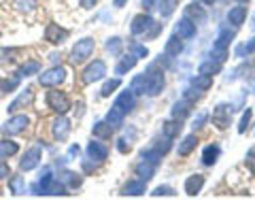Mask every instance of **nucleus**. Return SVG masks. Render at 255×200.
<instances>
[{
  "instance_id": "f257e3e1",
  "label": "nucleus",
  "mask_w": 255,
  "mask_h": 200,
  "mask_svg": "<svg viewBox=\"0 0 255 200\" xmlns=\"http://www.w3.org/2000/svg\"><path fill=\"white\" fill-rule=\"evenodd\" d=\"M142 77H145V96L162 94V90L166 87V77H164V70L157 64H151L147 73H142Z\"/></svg>"
},
{
  "instance_id": "f03ea898",
  "label": "nucleus",
  "mask_w": 255,
  "mask_h": 200,
  "mask_svg": "<svg viewBox=\"0 0 255 200\" xmlns=\"http://www.w3.org/2000/svg\"><path fill=\"white\" fill-rule=\"evenodd\" d=\"M94 49H96L94 38L85 36V38H81V41H77V43H75V47L70 49V58H68V60H70V64H73V66H81V64H85L87 60L92 58Z\"/></svg>"
},
{
  "instance_id": "7ed1b4c3",
  "label": "nucleus",
  "mask_w": 255,
  "mask_h": 200,
  "mask_svg": "<svg viewBox=\"0 0 255 200\" xmlns=\"http://www.w3.org/2000/svg\"><path fill=\"white\" fill-rule=\"evenodd\" d=\"M45 102H47V107H49L53 113H58V115H66L68 111H70V98L64 92H60V90H49L47 92V96H45Z\"/></svg>"
},
{
  "instance_id": "20e7f679",
  "label": "nucleus",
  "mask_w": 255,
  "mask_h": 200,
  "mask_svg": "<svg viewBox=\"0 0 255 200\" xmlns=\"http://www.w3.org/2000/svg\"><path fill=\"white\" fill-rule=\"evenodd\" d=\"M28 124H30V117H28L26 113H13V115L2 124L0 132H2L4 137H17V134L26 132Z\"/></svg>"
},
{
  "instance_id": "39448f33",
  "label": "nucleus",
  "mask_w": 255,
  "mask_h": 200,
  "mask_svg": "<svg viewBox=\"0 0 255 200\" xmlns=\"http://www.w3.org/2000/svg\"><path fill=\"white\" fill-rule=\"evenodd\" d=\"M66 68L62 66H51L47 68L45 73H38V83H41L43 87H60L64 81H66Z\"/></svg>"
},
{
  "instance_id": "423d86ee",
  "label": "nucleus",
  "mask_w": 255,
  "mask_h": 200,
  "mask_svg": "<svg viewBox=\"0 0 255 200\" xmlns=\"http://www.w3.org/2000/svg\"><path fill=\"white\" fill-rule=\"evenodd\" d=\"M105 75H107V64L102 60H94L83 68L81 81H83V85H92L96 81H100V79H105Z\"/></svg>"
},
{
  "instance_id": "0eeeda50",
  "label": "nucleus",
  "mask_w": 255,
  "mask_h": 200,
  "mask_svg": "<svg viewBox=\"0 0 255 200\" xmlns=\"http://www.w3.org/2000/svg\"><path fill=\"white\" fill-rule=\"evenodd\" d=\"M232 111L234 107L232 105H226V102H219L217 107L213 109V126L217 130H228L230 128V122H232Z\"/></svg>"
},
{
  "instance_id": "6e6552de",
  "label": "nucleus",
  "mask_w": 255,
  "mask_h": 200,
  "mask_svg": "<svg viewBox=\"0 0 255 200\" xmlns=\"http://www.w3.org/2000/svg\"><path fill=\"white\" fill-rule=\"evenodd\" d=\"M68 36H70V32L66 28H62L60 23H47V28H45V41L47 43H51V45H62L64 41H68Z\"/></svg>"
},
{
  "instance_id": "1a4fd4ad",
  "label": "nucleus",
  "mask_w": 255,
  "mask_h": 200,
  "mask_svg": "<svg viewBox=\"0 0 255 200\" xmlns=\"http://www.w3.org/2000/svg\"><path fill=\"white\" fill-rule=\"evenodd\" d=\"M41 158H43V154H41V147H30L26 154L21 156V160H19V171L21 173H30V171H34L38 164H41Z\"/></svg>"
},
{
  "instance_id": "9d476101",
  "label": "nucleus",
  "mask_w": 255,
  "mask_h": 200,
  "mask_svg": "<svg viewBox=\"0 0 255 200\" xmlns=\"http://www.w3.org/2000/svg\"><path fill=\"white\" fill-rule=\"evenodd\" d=\"M153 17H151L149 13H140V15H136V17L132 19V23H130V32L134 36H145L147 32H149V28L153 26Z\"/></svg>"
},
{
  "instance_id": "9b49d317",
  "label": "nucleus",
  "mask_w": 255,
  "mask_h": 200,
  "mask_svg": "<svg viewBox=\"0 0 255 200\" xmlns=\"http://www.w3.org/2000/svg\"><path fill=\"white\" fill-rule=\"evenodd\" d=\"M51 134H53L55 141H66L68 134H70V122L64 115H58L51 124Z\"/></svg>"
},
{
  "instance_id": "f8f14e48",
  "label": "nucleus",
  "mask_w": 255,
  "mask_h": 200,
  "mask_svg": "<svg viewBox=\"0 0 255 200\" xmlns=\"http://www.w3.org/2000/svg\"><path fill=\"white\" fill-rule=\"evenodd\" d=\"M32 100H34V92H32L30 87H26V90H23V92L17 96V98H15V100L11 102L9 109H6V111H9V113L13 115V113H17V111L30 107V105H32Z\"/></svg>"
},
{
  "instance_id": "ddd939ff",
  "label": "nucleus",
  "mask_w": 255,
  "mask_h": 200,
  "mask_svg": "<svg viewBox=\"0 0 255 200\" xmlns=\"http://www.w3.org/2000/svg\"><path fill=\"white\" fill-rule=\"evenodd\" d=\"M85 151H87V158L96 160V162H100V164L109 158V147L105 145V143H100V141H92Z\"/></svg>"
},
{
  "instance_id": "4468645a",
  "label": "nucleus",
  "mask_w": 255,
  "mask_h": 200,
  "mask_svg": "<svg viewBox=\"0 0 255 200\" xmlns=\"http://www.w3.org/2000/svg\"><path fill=\"white\" fill-rule=\"evenodd\" d=\"M204 183H206V179H204V175H200V173H196V175H189V177L185 179V194L187 196H198L202 192V188H204Z\"/></svg>"
},
{
  "instance_id": "2eb2a0df",
  "label": "nucleus",
  "mask_w": 255,
  "mask_h": 200,
  "mask_svg": "<svg viewBox=\"0 0 255 200\" xmlns=\"http://www.w3.org/2000/svg\"><path fill=\"white\" fill-rule=\"evenodd\" d=\"M183 17H187V19H191L194 23H204L206 21V11H204V6H200L198 2H191V4H187L185 9H183Z\"/></svg>"
},
{
  "instance_id": "dca6fc26",
  "label": "nucleus",
  "mask_w": 255,
  "mask_h": 200,
  "mask_svg": "<svg viewBox=\"0 0 255 200\" xmlns=\"http://www.w3.org/2000/svg\"><path fill=\"white\" fill-rule=\"evenodd\" d=\"M115 105H117V107L122 109L124 113L128 115V113H130V111H132L134 107H136V94H134L132 90H126V92H122V94L117 96Z\"/></svg>"
},
{
  "instance_id": "f3484780",
  "label": "nucleus",
  "mask_w": 255,
  "mask_h": 200,
  "mask_svg": "<svg viewBox=\"0 0 255 200\" xmlns=\"http://www.w3.org/2000/svg\"><path fill=\"white\" fill-rule=\"evenodd\" d=\"M147 192V181L142 179H130L122 190V196H142Z\"/></svg>"
},
{
  "instance_id": "a211bd4d",
  "label": "nucleus",
  "mask_w": 255,
  "mask_h": 200,
  "mask_svg": "<svg viewBox=\"0 0 255 200\" xmlns=\"http://www.w3.org/2000/svg\"><path fill=\"white\" fill-rule=\"evenodd\" d=\"M228 23L232 28H241L243 23H245V19H247V6H243V4H238V6H232V9L228 11Z\"/></svg>"
},
{
  "instance_id": "6ab92c4d",
  "label": "nucleus",
  "mask_w": 255,
  "mask_h": 200,
  "mask_svg": "<svg viewBox=\"0 0 255 200\" xmlns=\"http://www.w3.org/2000/svg\"><path fill=\"white\" fill-rule=\"evenodd\" d=\"M196 102L194 100H189V98H181L179 102H174V107H172V117L174 119H185L187 115H191V109H194Z\"/></svg>"
},
{
  "instance_id": "aec40b11",
  "label": "nucleus",
  "mask_w": 255,
  "mask_h": 200,
  "mask_svg": "<svg viewBox=\"0 0 255 200\" xmlns=\"http://www.w3.org/2000/svg\"><path fill=\"white\" fill-rule=\"evenodd\" d=\"M41 196H68V188L60 179H51L47 186H43Z\"/></svg>"
},
{
  "instance_id": "412c9836",
  "label": "nucleus",
  "mask_w": 255,
  "mask_h": 200,
  "mask_svg": "<svg viewBox=\"0 0 255 200\" xmlns=\"http://www.w3.org/2000/svg\"><path fill=\"white\" fill-rule=\"evenodd\" d=\"M155 171H157V164L149 162V160H140V162L136 164V169H134V173H136V177H138V179H142V181H149V179L155 175Z\"/></svg>"
},
{
  "instance_id": "4be33fe9",
  "label": "nucleus",
  "mask_w": 255,
  "mask_h": 200,
  "mask_svg": "<svg viewBox=\"0 0 255 200\" xmlns=\"http://www.w3.org/2000/svg\"><path fill=\"white\" fill-rule=\"evenodd\" d=\"M17 154H19V143H15L11 137H4L0 141V158L2 160H9Z\"/></svg>"
},
{
  "instance_id": "5701e85b",
  "label": "nucleus",
  "mask_w": 255,
  "mask_h": 200,
  "mask_svg": "<svg viewBox=\"0 0 255 200\" xmlns=\"http://www.w3.org/2000/svg\"><path fill=\"white\" fill-rule=\"evenodd\" d=\"M219 156H221V147L217 145V143H213V145L204 147L200 160H202L204 166H215V164H217V160H219Z\"/></svg>"
},
{
  "instance_id": "b1692460",
  "label": "nucleus",
  "mask_w": 255,
  "mask_h": 200,
  "mask_svg": "<svg viewBox=\"0 0 255 200\" xmlns=\"http://www.w3.org/2000/svg\"><path fill=\"white\" fill-rule=\"evenodd\" d=\"M198 137L196 134H187V137H183V141L179 143V147H177V154L181 156V158H187L191 151H194L196 147H198Z\"/></svg>"
},
{
  "instance_id": "393cba45",
  "label": "nucleus",
  "mask_w": 255,
  "mask_h": 200,
  "mask_svg": "<svg viewBox=\"0 0 255 200\" xmlns=\"http://www.w3.org/2000/svg\"><path fill=\"white\" fill-rule=\"evenodd\" d=\"M38 73H41V62L30 60V62H23L21 66L15 70V77L26 79V77H32V75H38Z\"/></svg>"
},
{
  "instance_id": "a878e982",
  "label": "nucleus",
  "mask_w": 255,
  "mask_h": 200,
  "mask_svg": "<svg viewBox=\"0 0 255 200\" xmlns=\"http://www.w3.org/2000/svg\"><path fill=\"white\" fill-rule=\"evenodd\" d=\"M177 34L183 38V41H189V38H194L196 36V23L187 19V17H183L179 23H177Z\"/></svg>"
},
{
  "instance_id": "bb28decb",
  "label": "nucleus",
  "mask_w": 255,
  "mask_h": 200,
  "mask_svg": "<svg viewBox=\"0 0 255 200\" xmlns=\"http://www.w3.org/2000/svg\"><path fill=\"white\" fill-rule=\"evenodd\" d=\"M183 130V122L181 119H166V122L162 124V132H164V137H168V139H177L179 134Z\"/></svg>"
},
{
  "instance_id": "cd10ccee",
  "label": "nucleus",
  "mask_w": 255,
  "mask_h": 200,
  "mask_svg": "<svg viewBox=\"0 0 255 200\" xmlns=\"http://www.w3.org/2000/svg\"><path fill=\"white\" fill-rule=\"evenodd\" d=\"M136 62H138V58L134 53H126L124 58H119V62H117V66H115V73L122 77V75H126L128 70H132L134 66H136Z\"/></svg>"
},
{
  "instance_id": "c85d7f7f",
  "label": "nucleus",
  "mask_w": 255,
  "mask_h": 200,
  "mask_svg": "<svg viewBox=\"0 0 255 200\" xmlns=\"http://www.w3.org/2000/svg\"><path fill=\"white\" fill-rule=\"evenodd\" d=\"M124 119H126V113L122 109H119L117 105L111 107V111L107 113V124L113 128V130H117V128H122L124 126Z\"/></svg>"
},
{
  "instance_id": "c756f323",
  "label": "nucleus",
  "mask_w": 255,
  "mask_h": 200,
  "mask_svg": "<svg viewBox=\"0 0 255 200\" xmlns=\"http://www.w3.org/2000/svg\"><path fill=\"white\" fill-rule=\"evenodd\" d=\"M183 51V38L174 32V34L166 41V47H164V53L166 55H172V58H177V55Z\"/></svg>"
},
{
  "instance_id": "7c9ffc66",
  "label": "nucleus",
  "mask_w": 255,
  "mask_h": 200,
  "mask_svg": "<svg viewBox=\"0 0 255 200\" xmlns=\"http://www.w3.org/2000/svg\"><path fill=\"white\" fill-rule=\"evenodd\" d=\"M234 36H236V28H234V30L223 28V30L219 32L217 41L213 43V47H217V49H230V43L234 41Z\"/></svg>"
},
{
  "instance_id": "2f4dec72",
  "label": "nucleus",
  "mask_w": 255,
  "mask_h": 200,
  "mask_svg": "<svg viewBox=\"0 0 255 200\" xmlns=\"http://www.w3.org/2000/svg\"><path fill=\"white\" fill-rule=\"evenodd\" d=\"M221 66H223V62H217V60L209 58V60H204V62L200 64V66H198V73L215 77V75H219V73H221Z\"/></svg>"
},
{
  "instance_id": "473e14b6",
  "label": "nucleus",
  "mask_w": 255,
  "mask_h": 200,
  "mask_svg": "<svg viewBox=\"0 0 255 200\" xmlns=\"http://www.w3.org/2000/svg\"><path fill=\"white\" fill-rule=\"evenodd\" d=\"M60 181H62L66 188H73V190L81 188V183H83L81 175H77V173H73V171H64V173H60Z\"/></svg>"
},
{
  "instance_id": "72a5a7b5",
  "label": "nucleus",
  "mask_w": 255,
  "mask_h": 200,
  "mask_svg": "<svg viewBox=\"0 0 255 200\" xmlns=\"http://www.w3.org/2000/svg\"><path fill=\"white\" fill-rule=\"evenodd\" d=\"M191 87H196V90L198 92H209L211 90V87H213V77L211 75H196L194 79H191Z\"/></svg>"
},
{
  "instance_id": "f704fd0d",
  "label": "nucleus",
  "mask_w": 255,
  "mask_h": 200,
  "mask_svg": "<svg viewBox=\"0 0 255 200\" xmlns=\"http://www.w3.org/2000/svg\"><path fill=\"white\" fill-rule=\"evenodd\" d=\"M92 132H94V137H96V139L109 141V139H111V134H113V128H111V126L107 124V119H105V122H96L94 128H92Z\"/></svg>"
},
{
  "instance_id": "c9c22d12",
  "label": "nucleus",
  "mask_w": 255,
  "mask_h": 200,
  "mask_svg": "<svg viewBox=\"0 0 255 200\" xmlns=\"http://www.w3.org/2000/svg\"><path fill=\"white\" fill-rule=\"evenodd\" d=\"M177 0H159L157 2V11H159V15L166 19V17H170V15L174 13V9H177Z\"/></svg>"
},
{
  "instance_id": "e433bc0d",
  "label": "nucleus",
  "mask_w": 255,
  "mask_h": 200,
  "mask_svg": "<svg viewBox=\"0 0 255 200\" xmlns=\"http://www.w3.org/2000/svg\"><path fill=\"white\" fill-rule=\"evenodd\" d=\"M9 190H11L13 196L26 194V183H23V177H9Z\"/></svg>"
},
{
  "instance_id": "4c0bfd02",
  "label": "nucleus",
  "mask_w": 255,
  "mask_h": 200,
  "mask_svg": "<svg viewBox=\"0 0 255 200\" xmlns=\"http://www.w3.org/2000/svg\"><path fill=\"white\" fill-rule=\"evenodd\" d=\"M119 85H122V79H119V77H115V79H109V81H105V85H102L100 96H102V98H109V96L113 94Z\"/></svg>"
},
{
  "instance_id": "58836bf2",
  "label": "nucleus",
  "mask_w": 255,
  "mask_h": 200,
  "mask_svg": "<svg viewBox=\"0 0 255 200\" xmlns=\"http://www.w3.org/2000/svg\"><path fill=\"white\" fill-rule=\"evenodd\" d=\"M151 196L153 198H172V196H177V192H174V188H170V186H157L153 192H151Z\"/></svg>"
},
{
  "instance_id": "ea45409f",
  "label": "nucleus",
  "mask_w": 255,
  "mask_h": 200,
  "mask_svg": "<svg viewBox=\"0 0 255 200\" xmlns=\"http://www.w3.org/2000/svg\"><path fill=\"white\" fill-rule=\"evenodd\" d=\"M122 49H124V41L119 36H113V38H109L107 41V51H111L113 55H119Z\"/></svg>"
},
{
  "instance_id": "a19ab883",
  "label": "nucleus",
  "mask_w": 255,
  "mask_h": 200,
  "mask_svg": "<svg viewBox=\"0 0 255 200\" xmlns=\"http://www.w3.org/2000/svg\"><path fill=\"white\" fill-rule=\"evenodd\" d=\"M251 117H253V109L247 107V111H245L243 117H241V122H238V134H245L247 132V128H249V124H251Z\"/></svg>"
},
{
  "instance_id": "79ce46f5",
  "label": "nucleus",
  "mask_w": 255,
  "mask_h": 200,
  "mask_svg": "<svg viewBox=\"0 0 255 200\" xmlns=\"http://www.w3.org/2000/svg\"><path fill=\"white\" fill-rule=\"evenodd\" d=\"M15 9L21 13H30L36 9V0H15Z\"/></svg>"
},
{
  "instance_id": "37998d69",
  "label": "nucleus",
  "mask_w": 255,
  "mask_h": 200,
  "mask_svg": "<svg viewBox=\"0 0 255 200\" xmlns=\"http://www.w3.org/2000/svg\"><path fill=\"white\" fill-rule=\"evenodd\" d=\"M130 51L136 55L138 60H145L147 55H149V49H147L145 45H140V43H130Z\"/></svg>"
},
{
  "instance_id": "c03bdc74",
  "label": "nucleus",
  "mask_w": 255,
  "mask_h": 200,
  "mask_svg": "<svg viewBox=\"0 0 255 200\" xmlns=\"http://www.w3.org/2000/svg\"><path fill=\"white\" fill-rule=\"evenodd\" d=\"M253 51H255V36H253L247 45H241V47H238V49H236V55H238V58H243L245 53H247V55H251Z\"/></svg>"
},
{
  "instance_id": "a18cd8bd",
  "label": "nucleus",
  "mask_w": 255,
  "mask_h": 200,
  "mask_svg": "<svg viewBox=\"0 0 255 200\" xmlns=\"http://www.w3.org/2000/svg\"><path fill=\"white\" fill-rule=\"evenodd\" d=\"M206 119H209V113H206V111H202V113H198V115L194 117V124H191V128H194V130H200V128H204Z\"/></svg>"
},
{
  "instance_id": "49530a36",
  "label": "nucleus",
  "mask_w": 255,
  "mask_h": 200,
  "mask_svg": "<svg viewBox=\"0 0 255 200\" xmlns=\"http://www.w3.org/2000/svg\"><path fill=\"white\" fill-rule=\"evenodd\" d=\"M245 164H247V169H249V171L255 175V147H251L249 151H247V156H245Z\"/></svg>"
},
{
  "instance_id": "de8ad7c7",
  "label": "nucleus",
  "mask_w": 255,
  "mask_h": 200,
  "mask_svg": "<svg viewBox=\"0 0 255 200\" xmlns=\"http://www.w3.org/2000/svg\"><path fill=\"white\" fill-rule=\"evenodd\" d=\"M228 53H230V49H217V47H213L211 58H213V60H217V62H226Z\"/></svg>"
},
{
  "instance_id": "09e8293b",
  "label": "nucleus",
  "mask_w": 255,
  "mask_h": 200,
  "mask_svg": "<svg viewBox=\"0 0 255 200\" xmlns=\"http://www.w3.org/2000/svg\"><path fill=\"white\" fill-rule=\"evenodd\" d=\"M117 151L126 156V154H130V151H132V145L126 139H117Z\"/></svg>"
},
{
  "instance_id": "8fccbe9b",
  "label": "nucleus",
  "mask_w": 255,
  "mask_h": 200,
  "mask_svg": "<svg viewBox=\"0 0 255 200\" xmlns=\"http://www.w3.org/2000/svg\"><path fill=\"white\" fill-rule=\"evenodd\" d=\"M11 177V169H9V164L4 162L2 158H0V181L2 179H9Z\"/></svg>"
},
{
  "instance_id": "3c124183",
  "label": "nucleus",
  "mask_w": 255,
  "mask_h": 200,
  "mask_svg": "<svg viewBox=\"0 0 255 200\" xmlns=\"http://www.w3.org/2000/svg\"><path fill=\"white\" fill-rule=\"evenodd\" d=\"M162 28H164V23H153V26L149 28V32L145 34V38H155L159 32H162Z\"/></svg>"
},
{
  "instance_id": "603ef678",
  "label": "nucleus",
  "mask_w": 255,
  "mask_h": 200,
  "mask_svg": "<svg viewBox=\"0 0 255 200\" xmlns=\"http://www.w3.org/2000/svg\"><path fill=\"white\" fill-rule=\"evenodd\" d=\"M98 164H100V162H96V160H94V162H90V158L83 160V162H81V166H83V171H85V173L96 171V169H98Z\"/></svg>"
},
{
  "instance_id": "864d4df0",
  "label": "nucleus",
  "mask_w": 255,
  "mask_h": 200,
  "mask_svg": "<svg viewBox=\"0 0 255 200\" xmlns=\"http://www.w3.org/2000/svg\"><path fill=\"white\" fill-rule=\"evenodd\" d=\"M96 2H98V0H79V4H81L83 9H94Z\"/></svg>"
},
{
  "instance_id": "5fc2aeb1",
  "label": "nucleus",
  "mask_w": 255,
  "mask_h": 200,
  "mask_svg": "<svg viewBox=\"0 0 255 200\" xmlns=\"http://www.w3.org/2000/svg\"><path fill=\"white\" fill-rule=\"evenodd\" d=\"M153 4H155V0H142V6H145V11L153 9Z\"/></svg>"
},
{
  "instance_id": "6e6d98bb",
  "label": "nucleus",
  "mask_w": 255,
  "mask_h": 200,
  "mask_svg": "<svg viewBox=\"0 0 255 200\" xmlns=\"http://www.w3.org/2000/svg\"><path fill=\"white\" fill-rule=\"evenodd\" d=\"M79 151H81V149H79V145H73V147L68 149V154L70 156H79Z\"/></svg>"
},
{
  "instance_id": "4d7b16f0",
  "label": "nucleus",
  "mask_w": 255,
  "mask_h": 200,
  "mask_svg": "<svg viewBox=\"0 0 255 200\" xmlns=\"http://www.w3.org/2000/svg\"><path fill=\"white\" fill-rule=\"evenodd\" d=\"M113 4L119 9V6H124V4H126V0H113Z\"/></svg>"
},
{
  "instance_id": "13d9d810",
  "label": "nucleus",
  "mask_w": 255,
  "mask_h": 200,
  "mask_svg": "<svg viewBox=\"0 0 255 200\" xmlns=\"http://www.w3.org/2000/svg\"><path fill=\"white\" fill-rule=\"evenodd\" d=\"M200 2H204V4H209V6H211V4L217 2V0H200Z\"/></svg>"
},
{
  "instance_id": "bf43d9fd",
  "label": "nucleus",
  "mask_w": 255,
  "mask_h": 200,
  "mask_svg": "<svg viewBox=\"0 0 255 200\" xmlns=\"http://www.w3.org/2000/svg\"><path fill=\"white\" fill-rule=\"evenodd\" d=\"M236 2H238V4H247V2H249V0H236Z\"/></svg>"
},
{
  "instance_id": "052dcab7",
  "label": "nucleus",
  "mask_w": 255,
  "mask_h": 200,
  "mask_svg": "<svg viewBox=\"0 0 255 200\" xmlns=\"http://www.w3.org/2000/svg\"><path fill=\"white\" fill-rule=\"evenodd\" d=\"M253 26H255V19H253Z\"/></svg>"
}]
</instances>
